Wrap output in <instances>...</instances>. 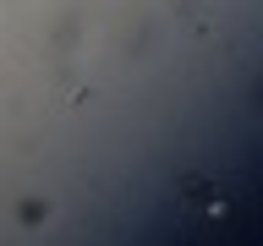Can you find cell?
I'll return each instance as SVG.
<instances>
[{
  "mask_svg": "<svg viewBox=\"0 0 263 246\" xmlns=\"http://www.w3.org/2000/svg\"><path fill=\"white\" fill-rule=\"evenodd\" d=\"M176 197H181L192 213H225V192H219L209 175H181V180H176Z\"/></svg>",
  "mask_w": 263,
  "mask_h": 246,
  "instance_id": "6da1fadb",
  "label": "cell"
}]
</instances>
